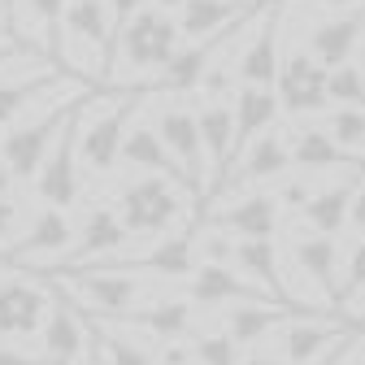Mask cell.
Returning a JSON list of instances; mask_svg holds the SVG:
<instances>
[{
  "label": "cell",
  "instance_id": "obj_1",
  "mask_svg": "<svg viewBox=\"0 0 365 365\" xmlns=\"http://www.w3.org/2000/svg\"><path fill=\"white\" fill-rule=\"evenodd\" d=\"M140 91H113V96H83L74 109V153L83 174H109L122 153V135L135 113Z\"/></svg>",
  "mask_w": 365,
  "mask_h": 365
},
{
  "label": "cell",
  "instance_id": "obj_2",
  "mask_svg": "<svg viewBox=\"0 0 365 365\" xmlns=\"http://www.w3.org/2000/svg\"><path fill=\"white\" fill-rule=\"evenodd\" d=\"M174 53H178V22L157 9H140L122 31H113V57L105 78H118L122 66L126 74H161Z\"/></svg>",
  "mask_w": 365,
  "mask_h": 365
},
{
  "label": "cell",
  "instance_id": "obj_3",
  "mask_svg": "<svg viewBox=\"0 0 365 365\" xmlns=\"http://www.w3.org/2000/svg\"><path fill=\"white\" fill-rule=\"evenodd\" d=\"M118 222L126 226V235H170L174 222L182 217V196L174 187V178L165 174H144L118 196Z\"/></svg>",
  "mask_w": 365,
  "mask_h": 365
},
{
  "label": "cell",
  "instance_id": "obj_4",
  "mask_svg": "<svg viewBox=\"0 0 365 365\" xmlns=\"http://www.w3.org/2000/svg\"><path fill=\"white\" fill-rule=\"evenodd\" d=\"M78 101H57L53 109H43L39 118H22L9 126V135L0 140V165L14 174V182H26L39 174L48 148L57 144V130L66 126V118L74 113Z\"/></svg>",
  "mask_w": 365,
  "mask_h": 365
},
{
  "label": "cell",
  "instance_id": "obj_5",
  "mask_svg": "<svg viewBox=\"0 0 365 365\" xmlns=\"http://www.w3.org/2000/svg\"><path fill=\"white\" fill-rule=\"evenodd\" d=\"M61 292H74L83 304L74 309H87L91 317H122L126 309H135L153 287L144 279H130V274H105V269H83V274H61Z\"/></svg>",
  "mask_w": 365,
  "mask_h": 365
},
{
  "label": "cell",
  "instance_id": "obj_6",
  "mask_svg": "<svg viewBox=\"0 0 365 365\" xmlns=\"http://www.w3.org/2000/svg\"><path fill=\"white\" fill-rule=\"evenodd\" d=\"M292 170V148H287V126L274 122L269 130H261L257 140L226 165V174L217 178V196L226 192H240V187H257V182H269V178H283Z\"/></svg>",
  "mask_w": 365,
  "mask_h": 365
},
{
  "label": "cell",
  "instance_id": "obj_7",
  "mask_svg": "<svg viewBox=\"0 0 365 365\" xmlns=\"http://www.w3.org/2000/svg\"><path fill=\"white\" fill-rule=\"evenodd\" d=\"M78 192H83V170H78V153H74V113H70L66 126L57 130V144L48 148V157H43V165L35 174V196L43 200V209L70 213Z\"/></svg>",
  "mask_w": 365,
  "mask_h": 365
},
{
  "label": "cell",
  "instance_id": "obj_8",
  "mask_svg": "<svg viewBox=\"0 0 365 365\" xmlns=\"http://www.w3.org/2000/svg\"><path fill=\"white\" fill-rule=\"evenodd\" d=\"M153 130H157L161 148L170 153V161L178 165L182 182H187L196 196H205V192H209V178H205V153H200L196 113H192V109H182V105H165V109L157 113Z\"/></svg>",
  "mask_w": 365,
  "mask_h": 365
},
{
  "label": "cell",
  "instance_id": "obj_9",
  "mask_svg": "<svg viewBox=\"0 0 365 365\" xmlns=\"http://www.w3.org/2000/svg\"><path fill=\"white\" fill-rule=\"evenodd\" d=\"M361 317H317V313H296L283 322V365H309L322 352H331L339 339L361 335Z\"/></svg>",
  "mask_w": 365,
  "mask_h": 365
},
{
  "label": "cell",
  "instance_id": "obj_10",
  "mask_svg": "<svg viewBox=\"0 0 365 365\" xmlns=\"http://www.w3.org/2000/svg\"><path fill=\"white\" fill-rule=\"evenodd\" d=\"M91 269H105V274H153V279H182V274L196 269V248L187 231H170L161 240H153L144 252L135 257H109V261H91Z\"/></svg>",
  "mask_w": 365,
  "mask_h": 365
},
{
  "label": "cell",
  "instance_id": "obj_11",
  "mask_svg": "<svg viewBox=\"0 0 365 365\" xmlns=\"http://www.w3.org/2000/svg\"><path fill=\"white\" fill-rule=\"evenodd\" d=\"M274 96L279 109L304 118V113H327V70L317 66L304 48H292L287 57H279V78H274Z\"/></svg>",
  "mask_w": 365,
  "mask_h": 365
},
{
  "label": "cell",
  "instance_id": "obj_12",
  "mask_svg": "<svg viewBox=\"0 0 365 365\" xmlns=\"http://www.w3.org/2000/svg\"><path fill=\"white\" fill-rule=\"evenodd\" d=\"M187 304L217 309V304H274V300H269L257 283L240 279L235 265H209V261H196L192 283H187Z\"/></svg>",
  "mask_w": 365,
  "mask_h": 365
},
{
  "label": "cell",
  "instance_id": "obj_13",
  "mask_svg": "<svg viewBox=\"0 0 365 365\" xmlns=\"http://www.w3.org/2000/svg\"><path fill=\"white\" fill-rule=\"evenodd\" d=\"M361 35H365V5H356L348 14H335V18H322L309 31V48L304 53L331 74V70L352 61V53L361 48Z\"/></svg>",
  "mask_w": 365,
  "mask_h": 365
},
{
  "label": "cell",
  "instance_id": "obj_14",
  "mask_svg": "<svg viewBox=\"0 0 365 365\" xmlns=\"http://www.w3.org/2000/svg\"><path fill=\"white\" fill-rule=\"evenodd\" d=\"M70 244H74V222H70V213H61V209H39L31 217V226H26V235L14 240L5 252H0V261H5V265L39 261V257H61L66 261Z\"/></svg>",
  "mask_w": 365,
  "mask_h": 365
},
{
  "label": "cell",
  "instance_id": "obj_15",
  "mask_svg": "<svg viewBox=\"0 0 365 365\" xmlns=\"http://www.w3.org/2000/svg\"><path fill=\"white\" fill-rule=\"evenodd\" d=\"M61 35L83 43V48L96 57L101 78L109 74V57H113V18L105 0H70L66 18H61Z\"/></svg>",
  "mask_w": 365,
  "mask_h": 365
},
{
  "label": "cell",
  "instance_id": "obj_16",
  "mask_svg": "<svg viewBox=\"0 0 365 365\" xmlns=\"http://www.w3.org/2000/svg\"><path fill=\"white\" fill-rule=\"evenodd\" d=\"M53 304V292H43L31 279H5L0 283V335L5 339H26L43 327Z\"/></svg>",
  "mask_w": 365,
  "mask_h": 365
},
{
  "label": "cell",
  "instance_id": "obj_17",
  "mask_svg": "<svg viewBox=\"0 0 365 365\" xmlns=\"http://www.w3.org/2000/svg\"><path fill=\"white\" fill-rule=\"evenodd\" d=\"M279 9H265L261 22H257V35L240 48L235 57V78L240 87H265L274 91V78H279Z\"/></svg>",
  "mask_w": 365,
  "mask_h": 365
},
{
  "label": "cell",
  "instance_id": "obj_18",
  "mask_svg": "<svg viewBox=\"0 0 365 365\" xmlns=\"http://www.w3.org/2000/svg\"><path fill=\"white\" fill-rule=\"evenodd\" d=\"M279 213L283 209L269 192H252L244 200H231L226 209H213L209 226H217L226 235H240V240H274L279 235Z\"/></svg>",
  "mask_w": 365,
  "mask_h": 365
},
{
  "label": "cell",
  "instance_id": "obj_19",
  "mask_svg": "<svg viewBox=\"0 0 365 365\" xmlns=\"http://www.w3.org/2000/svg\"><path fill=\"white\" fill-rule=\"evenodd\" d=\"M43 361L48 365H74L83 356V344H87V327L83 317L74 313V304L66 300V292L57 287L53 304H48V317H43Z\"/></svg>",
  "mask_w": 365,
  "mask_h": 365
},
{
  "label": "cell",
  "instance_id": "obj_20",
  "mask_svg": "<svg viewBox=\"0 0 365 365\" xmlns=\"http://www.w3.org/2000/svg\"><path fill=\"white\" fill-rule=\"evenodd\" d=\"M279 96L265 87H240L231 96V122H235V135H231V161L257 140L261 130H269L274 122H279Z\"/></svg>",
  "mask_w": 365,
  "mask_h": 365
},
{
  "label": "cell",
  "instance_id": "obj_21",
  "mask_svg": "<svg viewBox=\"0 0 365 365\" xmlns=\"http://www.w3.org/2000/svg\"><path fill=\"white\" fill-rule=\"evenodd\" d=\"M66 83H70V78H66L53 61H39L31 74H18V78H9V83H0V126H14V122L31 109V101L57 96Z\"/></svg>",
  "mask_w": 365,
  "mask_h": 365
},
{
  "label": "cell",
  "instance_id": "obj_22",
  "mask_svg": "<svg viewBox=\"0 0 365 365\" xmlns=\"http://www.w3.org/2000/svg\"><path fill=\"white\" fill-rule=\"evenodd\" d=\"M196 130H200V153H205V178H209V192H213L217 178L226 174V165H231V135H235L231 101H209L196 113Z\"/></svg>",
  "mask_w": 365,
  "mask_h": 365
},
{
  "label": "cell",
  "instance_id": "obj_23",
  "mask_svg": "<svg viewBox=\"0 0 365 365\" xmlns=\"http://www.w3.org/2000/svg\"><path fill=\"white\" fill-rule=\"evenodd\" d=\"M122 244H130L126 226L118 222V213H113L109 205H101V209H91V213H87L83 226H74V244H70V252H66V265L101 261V257L118 252Z\"/></svg>",
  "mask_w": 365,
  "mask_h": 365
},
{
  "label": "cell",
  "instance_id": "obj_24",
  "mask_svg": "<svg viewBox=\"0 0 365 365\" xmlns=\"http://www.w3.org/2000/svg\"><path fill=\"white\" fill-rule=\"evenodd\" d=\"M292 140H287V148H292V170H304V174H322V170H361L365 165V157H352V153H344L331 135L322 130V126H300V130H287Z\"/></svg>",
  "mask_w": 365,
  "mask_h": 365
},
{
  "label": "cell",
  "instance_id": "obj_25",
  "mask_svg": "<svg viewBox=\"0 0 365 365\" xmlns=\"http://www.w3.org/2000/svg\"><path fill=\"white\" fill-rule=\"evenodd\" d=\"M235 269H244L248 279L274 300V304H296L283 269H279V252H274V240H235V257H231Z\"/></svg>",
  "mask_w": 365,
  "mask_h": 365
},
{
  "label": "cell",
  "instance_id": "obj_26",
  "mask_svg": "<svg viewBox=\"0 0 365 365\" xmlns=\"http://www.w3.org/2000/svg\"><path fill=\"white\" fill-rule=\"evenodd\" d=\"M192 317H196V309L187 304V300H153V304H135V309H126L122 317H113V322H122V327H140L153 344H174V339H182L192 331Z\"/></svg>",
  "mask_w": 365,
  "mask_h": 365
},
{
  "label": "cell",
  "instance_id": "obj_27",
  "mask_svg": "<svg viewBox=\"0 0 365 365\" xmlns=\"http://www.w3.org/2000/svg\"><path fill=\"white\" fill-rule=\"evenodd\" d=\"M296 313H309V309H296V304H235V309H226L222 335L235 348H257L274 327H283Z\"/></svg>",
  "mask_w": 365,
  "mask_h": 365
},
{
  "label": "cell",
  "instance_id": "obj_28",
  "mask_svg": "<svg viewBox=\"0 0 365 365\" xmlns=\"http://www.w3.org/2000/svg\"><path fill=\"white\" fill-rule=\"evenodd\" d=\"M352 192H356V174L344 178V182H327L317 187L313 200L300 209L309 235H327V240H339V231L348 226V209H352Z\"/></svg>",
  "mask_w": 365,
  "mask_h": 365
},
{
  "label": "cell",
  "instance_id": "obj_29",
  "mask_svg": "<svg viewBox=\"0 0 365 365\" xmlns=\"http://www.w3.org/2000/svg\"><path fill=\"white\" fill-rule=\"evenodd\" d=\"M252 9H261V5H252V0H187V5L178 9V35H192V43H196V39H205L222 26H231L235 18L252 14Z\"/></svg>",
  "mask_w": 365,
  "mask_h": 365
},
{
  "label": "cell",
  "instance_id": "obj_30",
  "mask_svg": "<svg viewBox=\"0 0 365 365\" xmlns=\"http://www.w3.org/2000/svg\"><path fill=\"white\" fill-rule=\"evenodd\" d=\"M118 161H122V165H130V170H144V174H165V178L182 182L178 165L170 161V153L161 148L157 130H153L148 122H135V126L122 135V153H118ZM182 187H187V182H182ZM187 192H192V187H187Z\"/></svg>",
  "mask_w": 365,
  "mask_h": 365
},
{
  "label": "cell",
  "instance_id": "obj_31",
  "mask_svg": "<svg viewBox=\"0 0 365 365\" xmlns=\"http://www.w3.org/2000/svg\"><path fill=\"white\" fill-rule=\"evenodd\" d=\"M292 257L331 300H339V244L335 240H327V235H296L292 240Z\"/></svg>",
  "mask_w": 365,
  "mask_h": 365
},
{
  "label": "cell",
  "instance_id": "obj_32",
  "mask_svg": "<svg viewBox=\"0 0 365 365\" xmlns=\"http://www.w3.org/2000/svg\"><path fill=\"white\" fill-rule=\"evenodd\" d=\"M91 339L101 344V356H105L101 365H157L153 352L140 339H130L122 331H109L105 322H96V317H91Z\"/></svg>",
  "mask_w": 365,
  "mask_h": 365
},
{
  "label": "cell",
  "instance_id": "obj_33",
  "mask_svg": "<svg viewBox=\"0 0 365 365\" xmlns=\"http://www.w3.org/2000/svg\"><path fill=\"white\" fill-rule=\"evenodd\" d=\"M327 101H335V109H356L365 113V78L356 66H339L327 74Z\"/></svg>",
  "mask_w": 365,
  "mask_h": 365
},
{
  "label": "cell",
  "instance_id": "obj_34",
  "mask_svg": "<svg viewBox=\"0 0 365 365\" xmlns=\"http://www.w3.org/2000/svg\"><path fill=\"white\" fill-rule=\"evenodd\" d=\"M322 130L331 135L344 153H352V157L365 153V113H356V109H331Z\"/></svg>",
  "mask_w": 365,
  "mask_h": 365
},
{
  "label": "cell",
  "instance_id": "obj_35",
  "mask_svg": "<svg viewBox=\"0 0 365 365\" xmlns=\"http://www.w3.org/2000/svg\"><path fill=\"white\" fill-rule=\"evenodd\" d=\"M192 248H196V261H209V265H231V257H235V240L226 235V231H205L200 240H192Z\"/></svg>",
  "mask_w": 365,
  "mask_h": 365
},
{
  "label": "cell",
  "instance_id": "obj_36",
  "mask_svg": "<svg viewBox=\"0 0 365 365\" xmlns=\"http://www.w3.org/2000/svg\"><path fill=\"white\" fill-rule=\"evenodd\" d=\"M22 5H26V14L43 26V35H48V43H53V48H57V39H61V18H66V5H70V0H22Z\"/></svg>",
  "mask_w": 365,
  "mask_h": 365
},
{
  "label": "cell",
  "instance_id": "obj_37",
  "mask_svg": "<svg viewBox=\"0 0 365 365\" xmlns=\"http://www.w3.org/2000/svg\"><path fill=\"white\" fill-rule=\"evenodd\" d=\"M356 292H365V235L352 244V252H348V265H344V283H339V300L344 296H356Z\"/></svg>",
  "mask_w": 365,
  "mask_h": 365
},
{
  "label": "cell",
  "instance_id": "obj_38",
  "mask_svg": "<svg viewBox=\"0 0 365 365\" xmlns=\"http://www.w3.org/2000/svg\"><path fill=\"white\" fill-rule=\"evenodd\" d=\"M313 192H317V187H313V182L296 174V178H287V182H283V187H279V192H269V196H274V200H279V209H283V205H287V209H304V205L313 200Z\"/></svg>",
  "mask_w": 365,
  "mask_h": 365
},
{
  "label": "cell",
  "instance_id": "obj_39",
  "mask_svg": "<svg viewBox=\"0 0 365 365\" xmlns=\"http://www.w3.org/2000/svg\"><path fill=\"white\" fill-rule=\"evenodd\" d=\"M348 226L356 235H365V165L356 174V192H352V209H348Z\"/></svg>",
  "mask_w": 365,
  "mask_h": 365
},
{
  "label": "cell",
  "instance_id": "obj_40",
  "mask_svg": "<svg viewBox=\"0 0 365 365\" xmlns=\"http://www.w3.org/2000/svg\"><path fill=\"white\" fill-rule=\"evenodd\" d=\"M157 365H196L192 344H161V352H153Z\"/></svg>",
  "mask_w": 365,
  "mask_h": 365
},
{
  "label": "cell",
  "instance_id": "obj_41",
  "mask_svg": "<svg viewBox=\"0 0 365 365\" xmlns=\"http://www.w3.org/2000/svg\"><path fill=\"white\" fill-rule=\"evenodd\" d=\"M105 5H109V18H113V31H122L135 14H140L144 5H148V0H105Z\"/></svg>",
  "mask_w": 365,
  "mask_h": 365
},
{
  "label": "cell",
  "instance_id": "obj_42",
  "mask_svg": "<svg viewBox=\"0 0 365 365\" xmlns=\"http://www.w3.org/2000/svg\"><path fill=\"white\" fill-rule=\"evenodd\" d=\"M361 335H365V331H361ZM361 335H348V339H339L331 352H322V356H317V361H309V365H339V361H344V356H348V352L361 344Z\"/></svg>",
  "mask_w": 365,
  "mask_h": 365
},
{
  "label": "cell",
  "instance_id": "obj_43",
  "mask_svg": "<svg viewBox=\"0 0 365 365\" xmlns=\"http://www.w3.org/2000/svg\"><path fill=\"white\" fill-rule=\"evenodd\" d=\"M0 365H48V361H43V352L31 356V352H22L14 344H0Z\"/></svg>",
  "mask_w": 365,
  "mask_h": 365
},
{
  "label": "cell",
  "instance_id": "obj_44",
  "mask_svg": "<svg viewBox=\"0 0 365 365\" xmlns=\"http://www.w3.org/2000/svg\"><path fill=\"white\" fill-rule=\"evenodd\" d=\"M18 9H22V0H0V26L14 39H18Z\"/></svg>",
  "mask_w": 365,
  "mask_h": 365
},
{
  "label": "cell",
  "instance_id": "obj_45",
  "mask_svg": "<svg viewBox=\"0 0 365 365\" xmlns=\"http://www.w3.org/2000/svg\"><path fill=\"white\" fill-rule=\"evenodd\" d=\"M14 222H18V205L14 200H0V240H9Z\"/></svg>",
  "mask_w": 365,
  "mask_h": 365
},
{
  "label": "cell",
  "instance_id": "obj_46",
  "mask_svg": "<svg viewBox=\"0 0 365 365\" xmlns=\"http://www.w3.org/2000/svg\"><path fill=\"white\" fill-rule=\"evenodd\" d=\"M22 57V43L18 39H0V66H9V61H18Z\"/></svg>",
  "mask_w": 365,
  "mask_h": 365
},
{
  "label": "cell",
  "instance_id": "obj_47",
  "mask_svg": "<svg viewBox=\"0 0 365 365\" xmlns=\"http://www.w3.org/2000/svg\"><path fill=\"white\" fill-rule=\"evenodd\" d=\"M244 365H283V356H269V352H248Z\"/></svg>",
  "mask_w": 365,
  "mask_h": 365
},
{
  "label": "cell",
  "instance_id": "obj_48",
  "mask_svg": "<svg viewBox=\"0 0 365 365\" xmlns=\"http://www.w3.org/2000/svg\"><path fill=\"white\" fill-rule=\"evenodd\" d=\"M0 200H14V174L0 165Z\"/></svg>",
  "mask_w": 365,
  "mask_h": 365
},
{
  "label": "cell",
  "instance_id": "obj_49",
  "mask_svg": "<svg viewBox=\"0 0 365 365\" xmlns=\"http://www.w3.org/2000/svg\"><path fill=\"white\" fill-rule=\"evenodd\" d=\"M327 9H335V14H348V9H356V5H365V0H322Z\"/></svg>",
  "mask_w": 365,
  "mask_h": 365
},
{
  "label": "cell",
  "instance_id": "obj_50",
  "mask_svg": "<svg viewBox=\"0 0 365 365\" xmlns=\"http://www.w3.org/2000/svg\"><path fill=\"white\" fill-rule=\"evenodd\" d=\"M187 0H157V14H165V9H182Z\"/></svg>",
  "mask_w": 365,
  "mask_h": 365
},
{
  "label": "cell",
  "instance_id": "obj_51",
  "mask_svg": "<svg viewBox=\"0 0 365 365\" xmlns=\"http://www.w3.org/2000/svg\"><path fill=\"white\" fill-rule=\"evenodd\" d=\"M356 57H361V66H356V70H361V78H365V35H361V48H356Z\"/></svg>",
  "mask_w": 365,
  "mask_h": 365
},
{
  "label": "cell",
  "instance_id": "obj_52",
  "mask_svg": "<svg viewBox=\"0 0 365 365\" xmlns=\"http://www.w3.org/2000/svg\"><path fill=\"white\" fill-rule=\"evenodd\" d=\"M87 365H101V356H96V352H91V361H87Z\"/></svg>",
  "mask_w": 365,
  "mask_h": 365
},
{
  "label": "cell",
  "instance_id": "obj_53",
  "mask_svg": "<svg viewBox=\"0 0 365 365\" xmlns=\"http://www.w3.org/2000/svg\"><path fill=\"white\" fill-rule=\"evenodd\" d=\"M0 39H14V35H9V31H5V26H0Z\"/></svg>",
  "mask_w": 365,
  "mask_h": 365
},
{
  "label": "cell",
  "instance_id": "obj_54",
  "mask_svg": "<svg viewBox=\"0 0 365 365\" xmlns=\"http://www.w3.org/2000/svg\"><path fill=\"white\" fill-rule=\"evenodd\" d=\"M361 309H365V300H361ZM361 322H365V317H361Z\"/></svg>",
  "mask_w": 365,
  "mask_h": 365
},
{
  "label": "cell",
  "instance_id": "obj_55",
  "mask_svg": "<svg viewBox=\"0 0 365 365\" xmlns=\"http://www.w3.org/2000/svg\"><path fill=\"white\" fill-rule=\"evenodd\" d=\"M356 365H365V356H361V361H356Z\"/></svg>",
  "mask_w": 365,
  "mask_h": 365
}]
</instances>
